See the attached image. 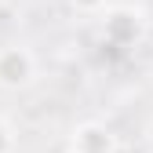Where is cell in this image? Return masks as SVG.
Returning a JSON list of instances; mask_svg holds the SVG:
<instances>
[{
  "instance_id": "277c9868",
  "label": "cell",
  "mask_w": 153,
  "mask_h": 153,
  "mask_svg": "<svg viewBox=\"0 0 153 153\" xmlns=\"http://www.w3.org/2000/svg\"><path fill=\"white\" fill-rule=\"evenodd\" d=\"M69 4L80 11V15H95V11H102V7H106V0H69Z\"/></svg>"
},
{
  "instance_id": "7a4b0ae2",
  "label": "cell",
  "mask_w": 153,
  "mask_h": 153,
  "mask_svg": "<svg viewBox=\"0 0 153 153\" xmlns=\"http://www.w3.org/2000/svg\"><path fill=\"white\" fill-rule=\"evenodd\" d=\"M33 76H36V59H33L29 48H22V44L0 48V88H4V91L29 88Z\"/></svg>"
},
{
  "instance_id": "8992f818",
  "label": "cell",
  "mask_w": 153,
  "mask_h": 153,
  "mask_svg": "<svg viewBox=\"0 0 153 153\" xmlns=\"http://www.w3.org/2000/svg\"><path fill=\"white\" fill-rule=\"evenodd\" d=\"M146 146H149V153H153V120H149V128H146Z\"/></svg>"
},
{
  "instance_id": "52a82bcc",
  "label": "cell",
  "mask_w": 153,
  "mask_h": 153,
  "mask_svg": "<svg viewBox=\"0 0 153 153\" xmlns=\"http://www.w3.org/2000/svg\"><path fill=\"white\" fill-rule=\"evenodd\" d=\"M69 153H76V149H69Z\"/></svg>"
},
{
  "instance_id": "5b68a950",
  "label": "cell",
  "mask_w": 153,
  "mask_h": 153,
  "mask_svg": "<svg viewBox=\"0 0 153 153\" xmlns=\"http://www.w3.org/2000/svg\"><path fill=\"white\" fill-rule=\"evenodd\" d=\"M0 153H15V139H11V128L0 120Z\"/></svg>"
},
{
  "instance_id": "6da1fadb",
  "label": "cell",
  "mask_w": 153,
  "mask_h": 153,
  "mask_svg": "<svg viewBox=\"0 0 153 153\" xmlns=\"http://www.w3.org/2000/svg\"><path fill=\"white\" fill-rule=\"evenodd\" d=\"M146 33V22H142V11L135 7H109L106 18H102V48H135Z\"/></svg>"
},
{
  "instance_id": "3957f363",
  "label": "cell",
  "mask_w": 153,
  "mask_h": 153,
  "mask_svg": "<svg viewBox=\"0 0 153 153\" xmlns=\"http://www.w3.org/2000/svg\"><path fill=\"white\" fill-rule=\"evenodd\" d=\"M69 149H76V153H117V135L99 120H84V124L73 128Z\"/></svg>"
}]
</instances>
